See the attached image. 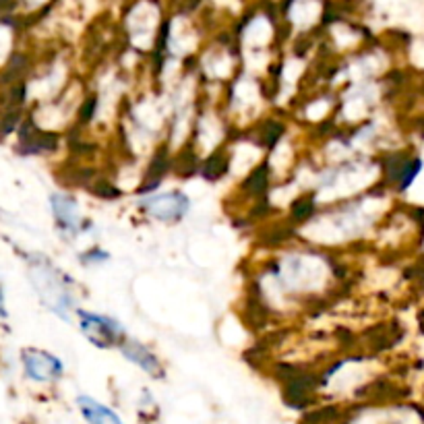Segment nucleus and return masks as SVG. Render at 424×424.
Here are the masks:
<instances>
[{
	"label": "nucleus",
	"mask_w": 424,
	"mask_h": 424,
	"mask_svg": "<svg viewBox=\"0 0 424 424\" xmlns=\"http://www.w3.org/2000/svg\"><path fill=\"white\" fill-rule=\"evenodd\" d=\"M34 283H36L38 292L44 296V302L48 306L56 315L69 319L71 294L64 288V276L56 267H52L48 263V259H44L40 265H34Z\"/></svg>",
	"instance_id": "1"
},
{
	"label": "nucleus",
	"mask_w": 424,
	"mask_h": 424,
	"mask_svg": "<svg viewBox=\"0 0 424 424\" xmlns=\"http://www.w3.org/2000/svg\"><path fill=\"white\" fill-rule=\"evenodd\" d=\"M79 321H81V331L83 335L97 346V348H112L118 346L120 339L125 337V330L118 321H114L112 317H104V315H94L87 311H77Z\"/></svg>",
	"instance_id": "2"
},
{
	"label": "nucleus",
	"mask_w": 424,
	"mask_h": 424,
	"mask_svg": "<svg viewBox=\"0 0 424 424\" xmlns=\"http://www.w3.org/2000/svg\"><path fill=\"white\" fill-rule=\"evenodd\" d=\"M141 207L153 218L162 222H176L187 215L190 207L189 197L181 190H170V192H157V195H147L141 201Z\"/></svg>",
	"instance_id": "3"
},
{
	"label": "nucleus",
	"mask_w": 424,
	"mask_h": 424,
	"mask_svg": "<svg viewBox=\"0 0 424 424\" xmlns=\"http://www.w3.org/2000/svg\"><path fill=\"white\" fill-rule=\"evenodd\" d=\"M23 358V367H25V375L34 381L46 383V381H54L62 375V362L48 354L44 350H36V348H27L21 354Z\"/></svg>",
	"instance_id": "4"
},
{
	"label": "nucleus",
	"mask_w": 424,
	"mask_h": 424,
	"mask_svg": "<svg viewBox=\"0 0 424 424\" xmlns=\"http://www.w3.org/2000/svg\"><path fill=\"white\" fill-rule=\"evenodd\" d=\"M52 209L56 224L64 232H79L81 228V215H79V205L73 197L69 195H54L52 199Z\"/></svg>",
	"instance_id": "5"
},
{
	"label": "nucleus",
	"mask_w": 424,
	"mask_h": 424,
	"mask_svg": "<svg viewBox=\"0 0 424 424\" xmlns=\"http://www.w3.org/2000/svg\"><path fill=\"white\" fill-rule=\"evenodd\" d=\"M120 350H122V354H125L127 360H131L133 365H137L147 375H151V377H160L162 375V362L143 344L135 341V339H125L120 344Z\"/></svg>",
	"instance_id": "6"
},
{
	"label": "nucleus",
	"mask_w": 424,
	"mask_h": 424,
	"mask_svg": "<svg viewBox=\"0 0 424 424\" xmlns=\"http://www.w3.org/2000/svg\"><path fill=\"white\" fill-rule=\"evenodd\" d=\"M77 404H79L81 414L85 416V421L90 424H122L120 418L110 408L101 406L99 402H95V400L87 397V395H81L77 400Z\"/></svg>",
	"instance_id": "7"
},
{
	"label": "nucleus",
	"mask_w": 424,
	"mask_h": 424,
	"mask_svg": "<svg viewBox=\"0 0 424 424\" xmlns=\"http://www.w3.org/2000/svg\"><path fill=\"white\" fill-rule=\"evenodd\" d=\"M172 162H170V155H168V151L166 149H157V153L149 160V164H147V170H145V176H143V190H151L155 189L160 183H162V178L166 176V172H168V166H170Z\"/></svg>",
	"instance_id": "8"
},
{
	"label": "nucleus",
	"mask_w": 424,
	"mask_h": 424,
	"mask_svg": "<svg viewBox=\"0 0 424 424\" xmlns=\"http://www.w3.org/2000/svg\"><path fill=\"white\" fill-rule=\"evenodd\" d=\"M228 168H230V157H228V153H226V151H215V153H211V155L203 162L201 174H203L207 181H220V178L228 172Z\"/></svg>",
	"instance_id": "9"
},
{
	"label": "nucleus",
	"mask_w": 424,
	"mask_h": 424,
	"mask_svg": "<svg viewBox=\"0 0 424 424\" xmlns=\"http://www.w3.org/2000/svg\"><path fill=\"white\" fill-rule=\"evenodd\" d=\"M283 125H280L278 120H265L263 122V127H261V131H259V143L263 145V147H276L280 139H282L283 135Z\"/></svg>",
	"instance_id": "10"
},
{
	"label": "nucleus",
	"mask_w": 424,
	"mask_h": 424,
	"mask_svg": "<svg viewBox=\"0 0 424 424\" xmlns=\"http://www.w3.org/2000/svg\"><path fill=\"white\" fill-rule=\"evenodd\" d=\"M315 213V197L313 195H302L292 203V218L296 222H306Z\"/></svg>",
	"instance_id": "11"
},
{
	"label": "nucleus",
	"mask_w": 424,
	"mask_h": 424,
	"mask_svg": "<svg viewBox=\"0 0 424 424\" xmlns=\"http://www.w3.org/2000/svg\"><path fill=\"white\" fill-rule=\"evenodd\" d=\"M94 192L101 199H118L120 197V190L116 189L110 181H97L94 185Z\"/></svg>",
	"instance_id": "12"
}]
</instances>
